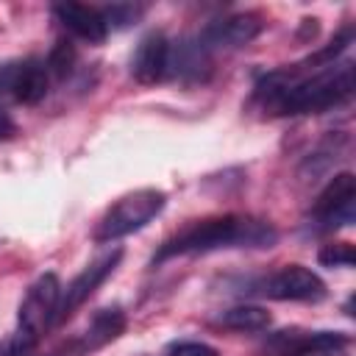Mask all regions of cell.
<instances>
[{"instance_id":"obj_1","label":"cell","mask_w":356,"mask_h":356,"mask_svg":"<svg viewBox=\"0 0 356 356\" xmlns=\"http://www.w3.org/2000/svg\"><path fill=\"white\" fill-rule=\"evenodd\" d=\"M267 95V103L275 114H306L323 111L350 97L353 92V67L328 64L312 75L292 78L289 72H273L259 86Z\"/></svg>"},{"instance_id":"obj_2","label":"cell","mask_w":356,"mask_h":356,"mask_svg":"<svg viewBox=\"0 0 356 356\" xmlns=\"http://www.w3.org/2000/svg\"><path fill=\"white\" fill-rule=\"evenodd\" d=\"M275 239H278L275 228L264 220L239 217V214L209 217V220L192 222L189 228L170 236L153 256V264H161L172 256L211 253V250H222V248H270Z\"/></svg>"},{"instance_id":"obj_3","label":"cell","mask_w":356,"mask_h":356,"mask_svg":"<svg viewBox=\"0 0 356 356\" xmlns=\"http://www.w3.org/2000/svg\"><path fill=\"white\" fill-rule=\"evenodd\" d=\"M58 300H61V286H58V278H56L53 273L39 275V278L28 286V292H25V298H22V303H19L17 334H14V339L8 342L14 353L28 356V353L36 348V342H39L42 334H44V328L56 320Z\"/></svg>"},{"instance_id":"obj_4","label":"cell","mask_w":356,"mask_h":356,"mask_svg":"<svg viewBox=\"0 0 356 356\" xmlns=\"http://www.w3.org/2000/svg\"><path fill=\"white\" fill-rule=\"evenodd\" d=\"M167 197L159 189H136L122 195L97 222L95 228V242H114L120 236H128L139 228H145L161 209Z\"/></svg>"},{"instance_id":"obj_5","label":"cell","mask_w":356,"mask_h":356,"mask_svg":"<svg viewBox=\"0 0 356 356\" xmlns=\"http://www.w3.org/2000/svg\"><path fill=\"white\" fill-rule=\"evenodd\" d=\"M353 206H356V178L350 172H339L320 192L314 203V214L325 228H339V225L353 222L356 217Z\"/></svg>"},{"instance_id":"obj_6","label":"cell","mask_w":356,"mask_h":356,"mask_svg":"<svg viewBox=\"0 0 356 356\" xmlns=\"http://www.w3.org/2000/svg\"><path fill=\"white\" fill-rule=\"evenodd\" d=\"M0 95H8L17 103H39L47 95V67L39 61L6 64L0 70Z\"/></svg>"},{"instance_id":"obj_7","label":"cell","mask_w":356,"mask_h":356,"mask_svg":"<svg viewBox=\"0 0 356 356\" xmlns=\"http://www.w3.org/2000/svg\"><path fill=\"white\" fill-rule=\"evenodd\" d=\"M264 295L275 300H320L325 295V284L309 267L286 264L273 278H267Z\"/></svg>"},{"instance_id":"obj_8","label":"cell","mask_w":356,"mask_h":356,"mask_svg":"<svg viewBox=\"0 0 356 356\" xmlns=\"http://www.w3.org/2000/svg\"><path fill=\"white\" fill-rule=\"evenodd\" d=\"M120 259H122V250H111V253H106V256H100L97 261H92L89 267H83L75 278H72V284L67 286V292H64V298L58 300V312H56V320H67L111 273H114V267L120 264Z\"/></svg>"},{"instance_id":"obj_9","label":"cell","mask_w":356,"mask_h":356,"mask_svg":"<svg viewBox=\"0 0 356 356\" xmlns=\"http://www.w3.org/2000/svg\"><path fill=\"white\" fill-rule=\"evenodd\" d=\"M131 72L139 83H156L170 72V42L161 33H147L131 61Z\"/></svg>"},{"instance_id":"obj_10","label":"cell","mask_w":356,"mask_h":356,"mask_svg":"<svg viewBox=\"0 0 356 356\" xmlns=\"http://www.w3.org/2000/svg\"><path fill=\"white\" fill-rule=\"evenodd\" d=\"M259 31H261V17L259 14H234V17H225V19L211 22L203 31V39L200 42L206 47H214V44L239 47V44H248L250 39H256Z\"/></svg>"},{"instance_id":"obj_11","label":"cell","mask_w":356,"mask_h":356,"mask_svg":"<svg viewBox=\"0 0 356 356\" xmlns=\"http://www.w3.org/2000/svg\"><path fill=\"white\" fill-rule=\"evenodd\" d=\"M53 14L78 39H86V42H95V44L106 39L108 25H106V19L97 8L81 6V3H58V6H53Z\"/></svg>"},{"instance_id":"obj_12","label":"cell","mask_w":356,"mask_h":356,"mask_svg":"<svg viewBox=\"0 0 356 356\" xmlns=\"http://www.w3.org/2000/svg\"><path fill=\"white\" fill-rule=\"evenodd\" d=\"M122 328H125V314H122L120 309H100V312L92 317V323H89V328H86V334H83L78 350H81V353H83V350H95V348H100V345L117 339V337L122 334Z\"/></svg>"},{"instance_id":"obj_13","label":"cell","mask_w":356,"mask_h":356,"mask_svg":"<svg viewBox=\"0 0 356 356\" xmlns=\"http://www.w3.org/2000/svg\"><path fill=\"white\" fill-rule=\"evenodd\" d=\"M220 323L231 331H264L270 325V312L261 306H234L220 314Z\"/></svg>"},{"instance_id":"obj_14","label":"cell","mask_w":356,"mask_h":356,"mask_svg":"<svg viewBox=\"0 0 356 356\" xmlns=\"http://www.w3.org/2000/svg\"><path fill=\"white\" fill-rule=\"evenodd\" d=\"M320 264L325 267H353L356 261V250L350 242H334V245H325L320 253H317Z\"/></svg>"},{"instance_id":"obj_15","label":"cell","mask_w":356,"mask_h":356,"mask_svg":"<svg viewBox=\"0 0 356 356\" xmlns=\"http://www.w3.org/2000/svg\"><path fill=\"white\" fill-rule=\"evenodd\" d=\"M72 61H75V50L70 47V42H56V47L47 56V70L56 72L58 78H64L72 70Z\"/></svg>"},{"instance_id":"obj_16","label":"cell","mask_w":356,"mask_h":356,"mask_svg":"<svg viewBox=\"0 0 356 356\" xmlns=\"http://www.w3.org/2000/svg\"><path fill=\"white\" fill-rule=\"evenodd\" d=\"M167 356H217V350L203 342H178L167 350Z\"/></svg>"},{"instance_id":"obj_17","label":"cell","mask_w":356,"mask_h":356,"mask_svg":"<svg viewBox=\"0 0 356 356\" xmlns=\"http://www.w3.org/2000/svg\"><path fill=\"white\" fill-rule=\"evenodd\" d=\"M136 14H139V8H131V6H111V8L103 14V19H106V25H108V22H114V25H128L131 17H136Z\"/></svg>"},{"instance_id":"obj_18","label":"cell","mask_w":356,"mask_h":356,"mask_svg":"<svg viewBox=\"0 0 356 356\" xmlns=\"http://www.w3.org/2000/svg\"><path fill=\"white\" fill-rule=\"evenodd\" d=\"M14 134V120L8 117V111L0 106V139H8Z\"/></svg>"},{"instance_id":"obj_19","label":"cell","mask_w":356,"mask_h":356,"mask_svg":"<svg viewBox=\"0 0 356 356\" xmlns=\"http://www.w3.org/2000/svg\"><path fill=\"white\" fill-rule=\"evenodd\" d=\"M286 356H334V350H298V353H286Z\"/></svg>"}]
</instances>
